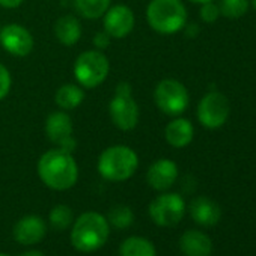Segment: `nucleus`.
Returning a JSON list of instances; mask_svg holds the SVG:
<instances>
[{"label": "nucleus", "instance_id": "nucleus-1", "mask_svg": "<svg viewBox=\"0 0 256 256\" xmlns=\"http://www.w3.org/2000/svg\"><path fill=\"white\" fill-rule=\"evenodd\" d=\"M38 175L41 181L58 192L68 190L76 186L78 180V166L72 154L53 148L46 151L38 160Z\"/></svg>", "mask_w": 256, "mask_h": 256}, {"label": "nucleus", "instance_id": "nucleus-2", "mask_svg": "<svg viewBox=\"0 0 256 256\" xmlns=\"http://www.w3.org/2000/svg\"><path fill=\"white\" fill-rule=\"evenodd\" d=\"M108 232L110 224L104 216L95 211L83 212L72 224L71 244L78 252L90 253L107 242Z\"/></svg>", "mask_w": 256, "mask_h": 256}, {"label": "nucleus", "instance_id": "nucleus-3", "mask_svg": "<svg viewBox=\"0 0 256 256\" xmlns=\"http://www.w3.org/2000/svg\"><path fill=\"white\" fill-rule=\"evenodd\" d=\"M139 168V157L126 145H113L106 148L96 163L100 175L112 182L130 180Z\"/></svg>", "mask_w": 256, "mask_h": 256}, {"label": "nucleus", "instance_id": "nucleus-4", "mask_svg": "<svg viewBox=\"0 0 256 256\" xmlns=\"http://www.w3.org/2000/svg\"><path fill=\"white\" fill-rule=\"evenodd\" d=\"M146 20L157 34L174 35L187 24V10L182 0H151L146 6Z\"/></svg>", "mask_w": 256, "mask_h": 256}, {"label": "nucleus", "instance_id": "nucleus-5", "mask_svg": "<svg viewBox=\"0 0 256 256\" xmlns=\"http://www.w3.org/2000/svg\"><path fill=\"white\" fill-rule=\"evenodd\" d=\"M108 114L120 132H132L140 119V108L133 96V88L128 82L118 83L114 94L108 102Z\"/></svg>", "mask_w": 256, "mask_h": 256}, {"label": "nucleus", "instance_id": "nucleus-6", "mask_svg": "<svg viewBox=\"0 0 256 256\" xmlns=\"http://www.w3.org/2000/svg\"><path fill=\"white\" fill-rule=\"evenodd\" d=\"M110 72L108 58L101 50H86L78 54L74 64V77L83 89H95Z\"/></svg>", "mask_w": 256, "mask_h": 256}, {"label": "nucleus", "instance_id": "nucleus-7", "mask_svg": "<svg viewBox=\"0 0 256 256\" xmlns=\"http://www.w3.org/2000/svg\"><path fill=\"white\" fill-rule=\"evenodd\" d=\"M154 102L164 114L180 116L187 110L190 95L181 82L175 78H164L158 82L154 89Z\"/></svg>", "mask_w": 256, "mask_h": 256}, {"label": "nucleus", "instance_id": "nucleus-8", "mask_svg": "<svg viewBox=\"0 0 256 256\" xmlns=\"http://www.w3.org/2000/svg\"><path fill=\"white\" fill-rule=\"evenodd\" d=\"M230 106L222 92L211 90L202 96L198 104V120L208 130H217L223 126L229 118Z\"/></svg>", "mask_w": 256, "mask_h": 256}, {"label": "nucleus", "instance_id": "nucleus-9", "mask_svg": "<svg viewBox=\"0 0 256 256\" xmlns=\"http://www.w3.org/2000/svg\"><path fill=\"white\" fill-rule=\"evenodd\" d=\"M46 136L50 142H53L58 148L72 154L77 148V140L72 136L74 124L68 112L56 110L52 112L46 119Z\"/></svg>", "mask_w": 256, "mask_h": 256}, {"label": "nucleus", "instance_id": "nucleus-10", "mask_svg": "<svg viewBox=\"0 0 256 256\" xmlns=\"http://www.w3.org/2000/svg\"><path fill=\"white\" fill-rule=\"evenodd\" d=\"M186 212V202L178 193H163L157 196L150 205V216L152 222L163 228L178 224Z\"/></svg>", "mask_w": 256, "mask_h": 256}, {"label": "nucleus", "instance_id": "nucleus-11", "mask_svg": "<svg viewBox=\"0 0 256 256\" xmlns=\"http://www.w3.org/2000/svg\"><path fill=\"white\" fill-rule=\"evenodd\" d=\"M0 46L10 54L24 58L32 53L35 41L32 34L18 23H10L0 29Z\"/></svg>", "mask_w": 256, "mask_h": 256}, {"label": "nucleus", "instance_id": "nucleus-12", "mask_svg": "<svg viewBox=\"0 0 256 256\" xmlns=\"http://www.w3.org/2000/svg\"><path fill=\"white\" fill-rule=\"evenodd\" d=\"M136 24L134 12L126 5H113L102 16L104 32L110 35L113 40H122L128 36Z\"/></svg>", "mask_w": 256, "mask_h": 256}, {"label": "nucleus", "instance_id": "nucleus-13", "mask_svg": "<svg viewBox=\"0 0 256 256\" xmlns=\"http://www.w3.org/2000/svg\"><path fill=\"white\" fill-rule=\"evenodd\" d=\"M176 178H178V166L175 162L169 158H158L150 166L146 172L148 184L157 192L169 190L175 184Z\"/></svg>", "mask_w": 256, "mask_h": 256}, {"label": "nucleus", "instance_id": "nucleus-14", "mask_svg": "<svg viewBox=\"0 0 256 256\" xmlns=\"http://www.w3.org/2000/svg\"><path fill=\"white\" fill-rule=\"evenodd\" d=\"M46 222L38 216H26L20 218L14 228V238L23 246H34L46 236Z\"/></svg>", "mask_w": 256, "mask_h": 256}, {"label": "nucleus", "instance_id": "nucleus-15", "mask_svg": "<svg viewBox=\"0 0 256 256\" xmlns=\"http://www.w3.org/2000/svg\"><path fill=\"white\" fill-rule=\"evenodd\" d=\"M193 138L194 126L190 122V119L175 116V119H172L164 128V139L172 148H186L193 142Z\"/></svg>", "mask_w": 256, "mask_h": 256}, {"label": "nucleus", "instance_id": "nucleus-16", "mask_svg": "<svg viewBox=\"0 0 256 256\" xmlns=\"http://www.w3.org/2000/svg\"><path fill=\"white\" fill-rule=\"evenodd\" d=\"M190 216L198 224L210 228L218 223L222 217V210L212 199L199 196L190 204Z\"/></svg>", "mask_w": 256, "mask_h": 256}, {"label": "nucleus", "instance_id": "nucleus-17", "mask_svg": "<svg viewBox=\"0 0 256 256\" xmlns=\"http://www.w3.org/2000/svg\"><path fill=\"white\" fill-rule=\"evenodd\" d=\"M181 252L186 256H210L212 253V242L208 235L200 230H187L180 240Z\"/></svg>", "mask_w": 256, "mask_h": 256}, {"label": "nucleus", "instance_id": "nucleus-18", "mask_svg": "<svg viewBox=\"0 0 256 256\" xmlns=\"http://www.w3.org/2000/svg\"><path fill=\"white\" fill-rule=\"evenodd\" d=\"M56 40L66 47L76 46L82 38V23L76 16H62L54 24Z\"/></svg>", "mask_w": 256, "mask_h": 256}, {"label": "nucleus", "instance_id": "nucleus-19", "mask_svg": "<svg viewBox=\"0 0 256 256\" xmlns=\"http://www.w3.org/2000/svg\"><path fill=\"white\" fill-rule=\"evenodd\" d=\"M84 100V89L78 83H65L62 84L54 95L56 106L60 110L70 112L77 108Z\"/></svg>", "mask_w": 256, "mask_h": 256}, {"label": "nucleus", "instance_id": "nucleus-20", "mask_svg": "<svg viewBox=\"0 0 256 256\" xmlns=\"http://www.w3.org/2000/svg\"><path fill=\"white\" fill-rule=\"evenodd\" d=\"M112 6V0H74V8L78 16L86 20L101 18Z\"/></svg>", "mask_w": 256, "mask_h": 256}, {"label": "nucleus", "instance_id": "nucleus-21", "mask_svg": "<svg viewBox=\"0 0 256 256\" xmlns=\"http://www.w3.org/2000/svg\"><path fill=\"white\" fill-rule=\"evenodd\" d=\"M120 256H156L154 244L142 236H130L120 244Z\"/></svg>", "mask_w": 256, "mask_h": 256}, {"label": "nucleus", "instance_id": "nucleus-22", "mask_svg": "<svg viewBox=\"0 0 256 256\" xmlns=\"http://www.w3.org/2000/svg\"><path fill=\"white\" fill-rule=\"evenodd\" d=\"M134 220V214L130 206L126 205H114L108 211L107 222L108 224L118 228V229H126L130 228Z\"/></svg>", "mask_w": 256, "mask_h": 256}, {"label": "nucleus", "instance_id": "nucleus-23", "mask_svg": "<svg viewBox=\"0 0 256 256\" xmlns=\"http://www.w3.org/2000/svg\"><path fill=\"white\" fill-rule=\"evenodd\" d=\"M217 5L220 10V16L230 20L241 18L248 11V0H220Z\"/></svg>", "mask_w": 256, "mask_h": 256}, {"label": "nucleus", "instance_id": "nucleus-24", "mask_svg": "<svg viewBox=\"0 0 256 256\" xmlns=\"http://www.w3.org/2000/svg\"><path fill=\"white\" fill-rule=\"evenodd\" d=\"M50 223L54 229L64 230L72 224V210L68 205H56L50 211Z\"/></svg>", "mask_w": 256, "mask_h": 256}, {"label": "nucleus", "instance_id": "nucleus-25", "mask_svg": "<svg viewBox=\"0 0 256 256\" xmlns=\"http://www.w3.org/2000/svg\"><path fill=\"white\" fill-rule=\"evenodd\" d=\"M199 16L202 18L204 23H216L220 17V10H218V5L214 4V0L211 2H206V4H202L200 5V11H199Z\"/></svg>", "mask_w": 256, "mask_h": 256}, {"label": "nucleus", "instance_id": "nucleus-26", "mask_svg": "<svg viewBox=\"0 0 256 256\" xmlns=\"http://www.w3.org/2000/svg\"><path fill=\"white\" fill-rule=\"evenodd\" d=\"M11 84H12V78L8 68L4 64H0V101L6 98V95L11 90Z\"/></svg>", "mask_w": 256, "mask_h": 256}, {"label": "nucleus", "instance_id": "nucleus-27", "mask_svg": "<svg viewBox=\"0 0 256 256\" xmlns=\"http://www.w3.org/2000/svg\"><path fill=\"white\" fill-rule=\"evenodd\" d=\"M110 41H112L110 35H108V34H106L104 30H102V32L95 34V36H94V40H92L94 47H95L96 50H101V52H104V50L110 46Z\"/></svg>", "mask_w": 256, "mask_h": 256}, {"label": "nucleus", "instance_id": "nucleus-28", "mask_svg": "<svg viewBox=\"0 0 256 256\" xmlns=\"http://www.w3.org/2000/svg\"><path fill=\"white\" fill-rule=\"evenodd\" d=\"M24 0H0V6L5 10H16L18 8Z\"/></svg>", "mask_w": 256, "mask_h": 256}, {"label": "nucleus", "instance_id": "nucleus-29", "mask_svg": "<svg viewBox=\"0 0 256 256\" xmlns=\"http://www.w3.org/2000/svg\"><path fill=\"white\" fill-rule=\"evenodd\" d=\"M184 29H186V34H187V36H188V38H194V36H196V34L199 32V28H198L196 24H188V26L186 24V26H184Z\"/></svg>", "mask_w": 256, "mask_h": 256}, {"label": "nucleus", "instance_id": "nucleus-30", "mask_svg": "<svg viewBox=\"0 0 256 256\" xmlns=\"http://www.w3.org/2000/svg\"><path fill=\"white\" fill-rule=\"evenodd\" d=\"M22 256H46L42 252H38V250H29L26 253H23Z\"/></svg>", "mask_w": 256, "mask_h": 256}, {"label": "nucleus", "instance_id": "nucleus-31", "mask_svg": "<svg viewBox=\"0 0 256 256\" xmlns=\"http://www.w3.org/2000/svg\"><path fill=\"white\" fill-rule=\"evenodd\" d=\"M192 4H198V5H202V4H206V2H211V0H190Z\"/></svg>", "mask_w": 256, "mask_h": 256}, {"label": "nucleus", "instance_id": "nucleus-32", "mask_svg": "<svg viewBox=\"0 0 256 256\" xmlns=\"http://www.w3.org/2000/svg\"><path fill=\"white\" fill-rule=\"evenodd\" d=\"M252 5H253V8L256 10V0H252Z\"/></svg>", "mask_w": 256, "mask_h": 256}, {"label": "nucleus", "instance_id": "nucleus-33", "mask_svg": "<svg viewBox=\"0 0 256 256\" xmlns=\"http://www.w3.org/2000/svg\"><path fill=\"white\" fill-rule=\"evenodd\" d=\"M0 256H10V254H5V253H0Z\"/></svg>", "mask_w": 256, "mask_h": 256}, {"label": "nucleus", "instance_id": "nucleus-34", "mask_svg": "<svg viewBox=\"0 0 256 256\" xmlns=\"http://www.w3.org/2000/svg\"><path fill=\"white\" fill-rule=\"evenodd\" d=\"M0 29H2V24H0Z\"/></svg>", "mask_w": 256, "mask_h": 256}]
</instances>
